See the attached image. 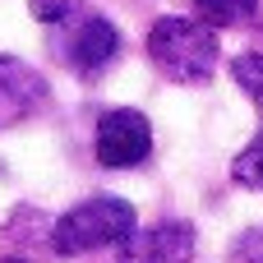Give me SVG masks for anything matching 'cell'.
<instances>
[{
	"mask_svg": "<svg viewBox=\"0 0 263 263\" xmlns=\"http://www.w3.org/2000/svg\"><path fill=\"white\" fill-rule=\"evenodd\" d=\"M148 60L171 83H208L222 60L217 28H208L203 18H185V14H162L148 28Z\"/></svg>",
	"mask_w": 263,
	"mask_h": 263,
	"instance_id": "1",
	"label": "cell"
},
{
	"mask_svg": "<svg viewBox=\"0 0 263 263\" xmlns=\"http://www.w3.org/2000/svg\"><path fill=\"white\" fill-rule=\"evenodd\" d=\"M139 222H134V208L116 194H92L83 203H74L69 213L55 217L51 227V250L60 259H74V254H92V250H125L134 240Z\"/></svg>",
	"mask_w": 263,
	"mask_h": 263,
	"instance_id": "2",
	"label": "cell"
},
{
	"mask_svg": "<svg viewBox=\"0 0 263 263\" xmlns=\"http://www.w3.org/2000/svg\"><path fill=\"white\" fill-rule=\"evenodd\" d=\"M51 46L60 51V60L79 74V79H97L102 69H111L116 65V55H120V28L106 18V14H74V18H65L60 28H55V37H51Z\"/></svg>",
	"mask_w": 263,
	"mask_h": 263,
	"instance_id": "3",
	"label": "cell"
},
{
	"mask_svg": "<svg viewBox=\"0 0 263 263\" xmlns=\"http://www.w3.org/2000/svg\"><path fill=\"white\" fill-rule=\"evenodd\" d=\"M153 153V125L143 111L134 106H116L97 116V134H92V157L106 171H129L139 162H148Z\"/></svg>",
	"mask_w": 263,
	"mask_h": 263,
	"instance_id": "4",
	"label": "cell"
},
{
	"mask_svg": "<svg viewBox=\"0 0 263 263\" xmlns=\"http://www.w3.org/2000/svg\"><path fill=\"white\" fill-rule=\"evenodd\" d=\"M46 106V79L18 55H0V129L32 120Z\"/></svg>",
	"mask_w": 263,
	"mask_h": 263,
	"instance_id": "5",
	"label": "cell"
},
{
	"mask_svg": "<svg viewBox=\"0 0 263 263\" xmlns=\"http://www.w3.org/2000/svg\"><path fill=\"white\" fill-rule=\"evenodd\" d=\"M194 250L190 222H153L148 231H134V240L120 250V263H194Z\"/></svg>",
	"mask_w": 263,
	"mask_h": 263,
	"instance_id": "6",
	"label": "cell"
},
{
	"mask_svg": "<svg viewBox=\"0 0 263 263\" xmlns=\"http://www.w3.org/2000/svg\"><path fill=\"white\" fill-rule=\"evenodd\" d=\"M194 14L208 28H240L259 14V0H194Z\"/></svg>",
	"mask_w": 263,
	"mask_h": 263,
	"instance_id": "7",
	"label": "cell"
},
{
	"mask_svg": "<svg viewBox=\"0 0 263 263\" xmlns=\"http://www.w3.org/2000/svg\"><path fill=\"white\" fill-rule=\"evenodd\" d=\"M231 180L245 185V190H263V129L236 153V162H231Z\"/></svg>",
	"mask_w": 263,
	"mask_h": 263,
	"instance_id": "8",
	"label": "cell"
},
{
	"mask_svg": "<svg viewBox=\"0 0 263 263\" xmlns=\"http://www.w3.org/2000/svg\"><path fill=\"white\" fill-rule=\"evenodd\" d=\"M231 79L250 92V102L263 111V55H254V51L236 55V60H231Z\"/></svg>",
	"mask_w": 263,
	"mask_h": 263,
	"instance_id": "9",
	"label": "cell"
},
{
	"mask_svg": "<svg viewBox=\"0 0 263 263\" xmlns=\"http://www.w3.org/2000/svg\"><path fill=\"white\" fill-rule=\"evenodd\" d=\"M231 263H263V227H250L236 236L231 245Z\"/></svg>",
	"mask_w": 263,
	"mask_h": 263,
	"instance_id": "10",
	"label": "cell"
},
{
	"mask_svg": "<svg viewBox=\"0 0 263 263\" xmlns=\"http://www.w3.org/2000/svg\"><path fill=\"white\" fill-rule=\"evenodd\" d=\"M0 263H28V259H18V254H9V259H0Z\"/></svg>",
	"mask_w": 263,
	"mask_h": 263,
	"instance_id": "11",
	"label": "cell"
}]
</instances>
